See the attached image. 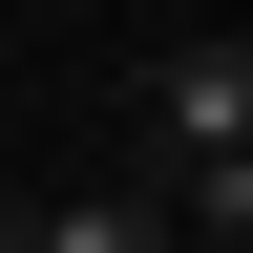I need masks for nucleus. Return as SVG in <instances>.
<instances>
[{"label": "nucleus", "mask_w": 253, "mask_h": 253, "mask_svg": "<svg viewBox=\"0 0 253 253\" xmlns=\"http://www.w3.org/2000/svg\"><path fill=\"white\" fill-rule=\"evenodd\" d=\"M148 148H169V169L253 148V21H211V42H169V63H148Z\"/></svg>", "instance_id": "f257e3e1"}, {"label": "nucleus", "mask_w": 253, "mask_h": 253, "mask_svg": "<svg viewBox=\"0 0 253 253\" xmlns=\"http://www.w3.org/2000/svg\"><path fill=\"white\" fill-rule=\"evenodd\" d=\"M126 232H169V190H42L21 211V253H126Z\"/></svg>", "instance_id": "f03ea898"}]
</instances>
